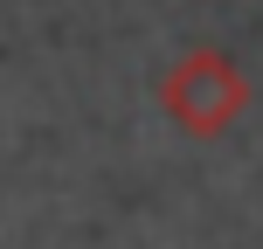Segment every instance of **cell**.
Here are the masks:
<instances>
[{
  "mask_svg": "<svg viewBox=\"0 0 263 249\" xmlns=\"http://www.w3.org/2000/svg\"><path fill=\"white\" fill-rule=\"evenodd\" d=\"M159 104L187 139H222L229 125L250 111V83L222 49H187L180 63L159 76Z\"/></svg>",
  "mask_w": 263,
  "mask_h": 249,
  "instance_id": "6da1fadb",
  "label": "cell"
}]
</instances>
